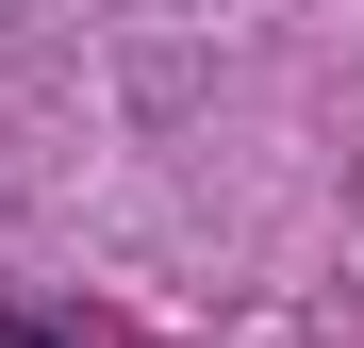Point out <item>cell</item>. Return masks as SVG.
<instances>
[{
	"label": "cell",
	"instance_id": "1",
	"mask_svg": "<svg viewBox=\"0 0 364 348\" xmlns=\"http://www.w3.org/2000/svg\"><path fill=\"white\" fill-rule=\"evenodd\" d=\"M0 348H67V332H33V315H0Z\"/></svg>",
	"mask_w": 364,
	"mask_h": 348
}]
</instances>
